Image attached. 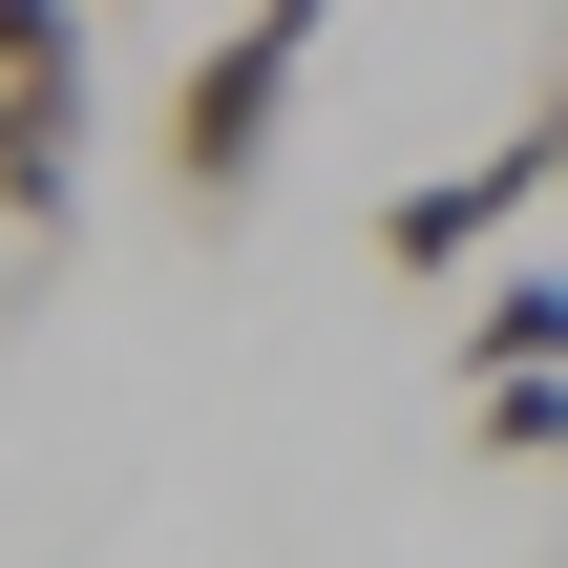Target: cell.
I'll use <instances>...</instances> for the list:
<instances>
[{"mask_svg": "<svg viewBox=\"0 0 568 568\" xmlns=\"http://www.w3.org/2000/svg\"><path fill=\"white\" fill-rule=\"evenodd\" d=\"M84 0H0V232L63 253L84 232Z\"/></svg>", "mask_w": 568, "mask_h": 568, "instance_id": "1", "label": "cell"}, {"mask_svg": "<svg viewBox=\"0 0 568 568\" xmlns=\"http://www.w3.org/2000/svg\"><path fill=\"white\" fill-rule=\"evenodd\" d=\"M548 190H568V42H548V105H527L485 169H422V190H379V274H400V295H443V274H485V253H506Z\"/></svg>", "mask_w": 568, "mask_h": 568, "instance_id": "2", "label": "cell"}, {"mask_svg": "<svg viewBox=\"0 0 568 568\" xmlns=\"http://www.w3.org/2000/svg\"><path fill=\"white\" fill-rule=\"evenodd\" d=\"M274 126H295V42L211 21V42H190V84H169V126H148V148H169V211H190V232H232V211L274 190Z\"/></svg>", "mask_w": 568, "mask_h": 568, "instance_id": "3", "label": "cell"}, {"mask_svg": "<svg viewBox=\"0 0 568 568\" xmlns=\"http://www.w3.org/2000/svg\"><path fill=\"white\" fill-rule=\"evenodd\" d=\"M485 379H568V274H548V253L464 295V400H485Z\"/></svg>", "mask_w": 568, "mask_h": 568, "instance_id": "4", "label": "cell"}, {"mask_svg": "<svg viewBox=\"0 0 568 568\" xmlns=\"http://www.w3.org/2000/svg\"><path fill=\"white\" fill-rule=\"evenodd\" d=\"M464 443H485V464H568V379H485Z\"/></svg>", "mask_w": 568, "mask_h": 568, "instance_id": "5", "label": "cell"}, {"mask_svg": "<svg viewBox=\"0 0 568 568\" xmlns=\"http://www.w3.org/2000/svg\"><path fill=\"white\" fill-rule=\"evenodd\" d=\"M316 21H337V0H253V42H295V63H316Z\"/></svg>", "mask_w": 568, "mask_h": 568, "instance_id": "6", "label": "cell"}]
</instances>
